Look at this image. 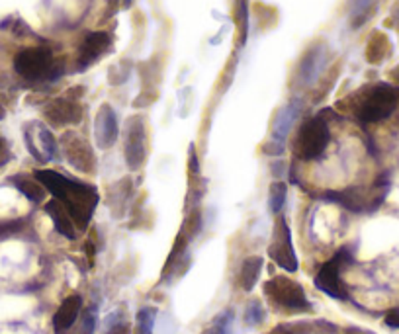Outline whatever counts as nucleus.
Listing matches in <instances>:
<instances>
[{
	"label": "nucleus",
	"instance_id": "1",
	"mask_svg": "<svg viewBox=\"0 0 399 334\" xmlns=\"http://www.w3.org/2000/svg\"><path fill=\"white\" fill-rule=\"evenodd\" d=\"M63 68H65L63 61H55L49 47L22 49L14 57V71L30 83H39V80L53 83L59 76H63L65 73Z\"/></svg>",
	"mask_w": 399,
	"mask_h": 334
},
{
	"label": "nucleus",
	"instance_id": "2",
	"mask_svg": "<svg viewBox=\"0 0 399 334\" xmlns=\"http://www.w3.org/2000/svg\"><path fill=\"white\" fill-rule=\"evenodd\" d=\"M388 190H390L388 188V176H384V178H378L376 188H372L370 192L351 186V188H345V190H325L319 198L325 199V202H331V204L341 205L348 212L364 213L378 209L384 202Z\"/></svg>",
	"mask_w": 399,
	"mask_h": 334
},
{
	"label": "nucleus",
	"instance_id": "3",
	"mask_svg": "<svg viewBox=\"0 0 399 334\" xmlns=\"http://www.w3.org/2000/svg\"><path fill=\"white\" fill-rule=\"evenodd\" d=\"M331 141L329 122L323 114H317L304 122L294 139L292 151L299 160H317Z\"/></svg>",
	"mask_w": 399,
	"mask_h": 334
},
{
	"label": "nucleus",
	"instance_id": "4",
	"mask_svg": "<svg viewBox=\"0 0 399 334\" xmlns=\"http://www.w3.org/2000/svg\"><path fill=\"white\" fill-rule=\"evenodd\" d=\"M98 192L94 186L69 178V184L59 202L69 212L71 219L77 225L78 231H86L88 223L93 219L94 209L98 205Z\"/></svg>",
	"mask_w": 399,
	"mask_h": 334
},
{
	"label": "nucleus",
	"instance_id": "5",
	"mask_svg": "<svg viewBox=\"0 0 399 334\" xmlns=\"http://www.w3.org/2000/svg\"><path fill=\"white\" fill-rule=\"evenodd\" d=\"M395 108H398V90L390 84H376L364 90V96L358 100V106L354 112L362 123H376L390 118Z\"/></svg>",
	"mask_w": 399,
	"mask_h": 334
},
{
	"label": "nucleus",
	"instance_id": "6",
	"mask_svg": "<svg viewBox=\"0 0 399 334\" xmlns=\"http://www.w3.org/2000/svg\"><path fill=\"white\" fill-rule=\"evenodd\" d=\"M264 293L269 299L278 307L292 313H306L311 309L307 301L306 291L299 286L298 281L290 280L286 276H278L264 283Z\"/></svg>",
	"mask_w": 399,
	"mask_h": 334
},
{
	"label": "nucleus",
	"instance_id": "7",
	"mask_svg": "<svg viewBox=\"0 0 399 334\" xmlns=\"http://www.w3.org/2000/svg\"><path fill=\"white\" fill-rule=\"evenodd\" d=\"M353 262V254L348 249H341V251L333 256L331 260H327L319 272L315 276V288L327 293L333 299H346L348 293H346L345 286H343V280H341V270Z\"/></svg>",
	"mask_w": 399,
	"mask_h": 334
},
{
	"label": "nucleus",
	"instance_id": "8",
	"mask_svg": "<svg viewBox=\"0 0 399 334\" xmlns=\"http://www.w3.org/2000/svg\"><path fill=\"white\" fill-rule=\"evenodd\" d=\"M269 256L274 264H278L286 272L294 273L298 270V256H296V251H294L292 231L288 227L284 217H278L274 221L272 241L269 244Z\"/></svg>",
	"mask_w": 399,
	"mask_h": 334
},
{
	"label": "nucleus",
	"instance_id": "9",
	"mask_svg": "<svg viewBox=\"0 0 399 334\" xmlns=\"http://www.w3.org/2000/svg\"><path fill=\"white\" fill-rule=\"evenodd\" d=\"M123 157L130 170L141 168L147 159L145 122L139 115H133L128 120L125 133H123Z\"/></svg>",
	"mask_w": 399,
	"mask_h": 334
},
{
	"label": "nucleus",
	"instance_id": "10",
	"mask_svg": "<svg viewBox=\"0 0 399 334\" xmlns=\"http://www.w3.org/2000/svg\"><path fill=\"white\" fill-rule=\"evenodd\" d=\"M24 137H26V147L33 159L39 162H47V160L53 159L55 152H57V141L46 125L30 123L24 131Z\"/></svg>",
	"mask_w": 399,
	"mask_h": 334
},
{
	"label": "nucleus",
	"instance_id": "11",
	"mask_svg": "<svg viewBox=\"0 0 399 334\" xmlns=\"http://www.w3.org/2000/svg\"><path fill=\"white\" fill-rule=\"evenodd\" d=\"M46 120L53 127H65V125H77L83 120V108L77 100L73 98H55L43 110Z\"/></svg>",
	"mask_w": 399,
	"mask_h": 334
},
{
	"label": "nucleus",
	"instance_id": "12",
	"mask_svg": "<svg viewBox=\"0 0 399 334\" xmlns=\"http://www.w3.org/2000/svg\"><path fill=\"white\" fill-rule=\"evenodd\" d=\"M110 47H112V38H110L108 31H93V33H88L83 39L81 47H78L77 71H81V73L86 71L90 65L98 61L106 51H110Z\"/></svg>",
	"mask_w": 399,
	"mask_h": 334
},
{
	"label": "nucleus",
	"instance_id": "13",
	"mask_svg": "<svg viewBox=\"0 0 399 334\" xmlns=\"http://www.w3.org/2000/svg\"><path fill=\"white\" fill-rule=\"evenodd\" d=\"M63 141H65V155H67L71 167L77 168L81 172H86V174H90V172L96 170V159H94L93 147L86 143L85 139H81L75 133H67L63 137Z\"/></svg>",
	"mask_w": 399,
	"mask_h": 334
},
{
	"label": "nucleus",
	"instance_id": "14",
	"mask_svg": "<svg viewBox=\"0 0 399 334\" xmlns=\"http://www.w3.org/2000/svg\"><path fill=\"white\" fill-rule=\"evenodd\" d=\"M120 137V125H118V115L112 110V106L100 108L96 120H94V139L100 149H110L114 147L115 141Z\"/></svg>",
	"mask_w": 399,
	"mask_h": 334
},
{
	"label": "nucleus",
	"instance_id": "15",
	"mask_svg": "<svg viewBox=\"0 0 399 334\" xmlns=\"http://www.w3.org/2000/svg\"><path fill=\"white\" fill-rule=\"evenodd\" d=\"M83 313V297L81 296H69L63 299L59 309L53 315V330L55 334H67L77 323L78 317Z\"/></svg>",
	"mask_w": 399,
	"mask_h": 334
},
{
	"label": "nucleus",
	"instance_id": "16",
	"mask_svg": "<svg viewBox=\"0 0 399 334\" xmlns=\"http://www.w3.org/2000/svg\"><path fill=\"white\" fill-rule=\"evenodd\" d=\"M323 67H325V47L317 46L307 49L304 59L299 61L298 67V80L301 84H311L321 75Z\"/></svg>",
	"mask_w": 399,
	"mask_h": 334
},
{
	"label": "nucleus",
	"instance_id": "17",
	"mask_svg": "<svg viewBox=\"0 0 399 334\" xmlns=\"http://www.w3.org/2000/svg\"><path fill=\"white\" fill-rule=\"evenodd\" d=\"M46 213L51 217V221H53V225L59 235H63L65 239H69V241H75V239H77V225L73 223L69 212L65 209V205H63L59 199L47 202Z\"/></svg>",
	"mask_w": 399,
	"mask_h": 334
},
{
	"label": "nucleus",
	"instance_id": "18",
	"mask_svg": "<svg viewBox=\"0 0 399 334\" xmlns=\"http://www.w3.org/2000/svg\"><path fill=\"white\" fill-rule=\"evenodd\" d=\"M301 112V104H299L298 100H292L288 106H284L280 112L276 114V120H274V125H272V137L276 139L278 143H282L290 130H292L294 122H296V118L299 115Z\"/></svg>",
	"mask_w": 399,
	"mask_h": 334
},
{
	"label": "nucleus",
	"instance_id": "19",
	"mask_svg": "<svg viewBox=\"0 0 399 334\" xmlns=\"http://www.w3.org/2000/svg\"><path fill=\"white\" fill-rule=\"evenodd\" d=\"M262 270V259L261 256H249L243 260L241 264V272H239V286L245 289V291H253L259 276Z\"/></svg>",
	"mask_w": 399,
	"mask_h": 334
},
{
	"label": "nucleus",
	"instance_id": "20",
	"mask_svg": "<svg viewBox=\"0 0 399 334\" xmlns=\"http://www.w3.org/2000/svg\"><path fill=\"white\" fill-rule=\"evenodd\" d=\"M374 4L376 0H348V18L354 30L368 22L370 16L374 14Z\"/></svg>",
	"mask_w": 399,
	"mask_h": 334
},
{
	"label": "nucleus",
	"instance_id": "21",
	"mask_svg": "<svg viewBox=\"0 0 399 334\" xmlns=\"http://www.w3.org/2000/svg\"><path fill=\"white\" fill-rule=\"evenodd\" d=\"M388 53H390V39L385 38L384 33L376 31V33L370 38L368 47H366V59H368L370 63L378 65V63L384 61L385 57H388Z\"/></svg>",
	"mask_w": 399,
	"mask_h": 334
},
{
	"label": "nucleus",
	"instance_id": "22",
	"mask_svg": "<svg viewBox=\"0 0 399 334\" xmlns=\"http://www.w3.org/2000/svg\"><path fill=\"white\" fill-rule=\"evenodd\" d=\"M14 184L18 190L22 192L26 198L33 204H41L46 198V188L36 180V178H26V176H16Z\"/></svg>",
	"mask_w": 399,
	"mask_h": 334
},
{
	"label": "nucleus",
	"instance_id": "23",
	"mask_svg": "<svg viewBox=\"0 0 399 334\" xmlns=\"http://www.w3.org/2000/svg\"><path fill=\"white\" fill-rule=\"evenodd\" d=\"M286 198H288V186L282 180H274L269 190V209L272 215H276L284 209Z\"/></svg>",
	"mask_w": 399,
	"mask_h": 334
},
{
	"label": "nucleus",
	"instance_id": "24",
	"mask_svg": "<svg viewBox=\"0 0 399 334\" xmlns=\"http://www.w3.org/2000/svg\"><path fill=\"white\" fill-rule=\"evenodd\" d=\"M155 317H157V309H153V307H143V309L138 313V325H135L133 334H153Z\"/></svg>",
	"mask_w": 399,
	"mask_h": 334
},
{
	"label": "nucleus",
	"instance_id": "25",
	"mask_svg": "<svg viewBox=\"0 0 399 334\" xmlns=\"http://www.w3.org/2000/svg\"><path fill=\"white\" fill-rule=\"evenodd\" d=\"M235 14H237V26H239V43L245 46L247 36H249V8H247V0H237V8H235Z\"/></svg>",
	"mask_w": 399,
	"mask_h": 334
},
{
	"label": "nucleus",
	"instance_id": "26",
	"mask_svg": "<svg viewBox=\"0 0 399 334\" xmlns=\"http://www.w3.org/2000/svg\"><path fill=\"white\" fill-rule=\"evenodd\" d=\"M231 323H233V311H223L219 317H215L212 327L206 328L204 334H231Z\"/></svg>",
	"mask_w": 399,
	"mask_h": 334
},
{
	"label": "nucleus",
	"instance_id": "27",
	"mask_svg": "<svg viewBox=\"0 0 399 334\" xmlns=\"http://www.w3.org/2000/svg\"><path fill=\"white\" fill-rule=\"evenodd\" d=\"M200 229H202V212H200V209H194V212L188 213V219L185 221L180 233H185L186 239L192 241L194 236L200 233Z\"/></svg>",
	"mask_w": 399,
	"mask_h": 334
},
{
	"label": "nucleus",
	"instance_id": "28",
	"mask_svg": "<svg viewBox=\"0 0 399 334\" xmlns=\"http://www.w3.org/2000/svg\"><path fill=\"white\" fill-rule=\"evenodd\" d=\"M96 323H98V309H96V305H93L85 313H81V330H78V334H93Z\"/></svg>",
	"mask_w": 399,
	"mask_h": 334
},
{
	"label": "nucleus",
	"instance_id": "29",
	"mask_svg": "<svg viewBox=\"0 0 399 334\" xmlns=\"http://www.w3.org/2000/svg\"><path fill=\"white\" fill-rule=\"evenodd\" d=\"M262 320H264V309H262V305L259 303V301H251L245 309V323L247 325H251V327H256V325H261Z\"/></svg>",
	"mask_w": 399,
	"mask_h": 334
},
{
	"label": "nucleus",
	"instance_id": "30",
	"mask_svg": "<svg viewBox=\"0 0 399 334\" xmlns=\"http://www.w3.org/2000/svg\"><path fill=\"white\" fill-rule=\"evenodd\" d=\"M188 170H190V178L200 176V162H198V155H196V147H194V145H190V162H188Z\"/></svg>",
	"mask_w": 399,
	"mask_h": 334
},
{
	"label": "nucleus",
	"instance_id": "31",
	"mask_svg": "<svg viewBox=\"0 0 399 334\" xmlns=\"http://www.w3.org/2000/svg\"><path fill=\"white\" fill-rule=\"evenodd\" d=\"M262 151L269 152V155H272V157H278V155H282V151H284V147H282V143H278V141H274L272 145H264L262 147Z\"/></svg>",
	"mask_w": 399,
	"mask_h": 334
},
{
	"label": "nucleus",
	"instance_id": "32",
	"mask_svg": "<svg viewBox=\"0 0 399 334\" xmlns=\"http://www.w3.org/2000/svg\"><path fill=\"white\" fill-rule=\"evenodd\" d=\"M385 325L392 328H399V309H393L385 315Z\"/></svg>",
	"mask_w": 399,
	"mask_h": 334
},
{
	"label": "nucleus",
	"instance_id": "33",
	"mask_svg": "<svg viewBox=\"0 0 399 334\" xmlns=\"http://www.w3.org/2000/svg\"><path fill=\"white\" fill-rule=\"evenodd\" d=\"M392 20H393V24H395V28L399 30V0L393 4V8H392Z\"/></svg>",
	"mask_w": 399,
	"mask_h": 334
},
{
	"label": "nucleus",
	"instance_id": "34",
	"mask_svg": "<svg viewBox=\"0 0 399 334\" xmlns=\"http://www.w3.org/2000/svg\"><path fill=\"white\" fill-rule=\"evenodd\" d=\"M269 334H294V333H290V330H288L286 327H276L274 330H272V333H269Z\"/></svg>",
	"mask_w": 399,
	"mask_h": 334
},
{
	"label": "nucleus",
	"instance_id": "35",
	"mask_svg": "<svg viewBox=\"0 0 399 334\" xmlns=\"http://www.w3.org/2000/svg\"><path fill=\"white\" fill-rule=\"evenodd\" d=\"M133 0H123V8H130Z\"/></svg>",
	"mask_w": 399,
	"mask_h": 334
},
{
	"label": "nucleus",
	"instance_id": "36",
	"mask_svg": "<svg viewBox=\"0 0 399 334\" xmlns=\"http://www.w3.org/2000/svg\"><path fill=\"white\" fill-rule=\"evenodd\" d=\"M2 115H4V110H2V108H0V118H2Z\"/></svg>",
	"mask_w": 399,
	"mask_h": 334
}]
</instances>
